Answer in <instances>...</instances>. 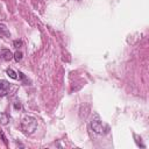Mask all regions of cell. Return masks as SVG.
I'll use <instances>...</instances> for the list:
<instances>
[{
	"mask_svg": "<svg viewBox=\"0 0 149 149\" xmlns=\"http://www.w3.org/2000/svg\"><path fill=\"white\" fill-rule=\"evenodd\" d=\"M9 88H10V84L7 80L1 79L0 80V98L7 95L8 92H9Z\"/></svg>",
	"mask_w": 149,
	"mask_h": 149,
	"instance_id": "cell-3",
	"label": "cell"
},
{
	"mask_svg": "<svg viewBox=\"0 0 149 149\" xmlns=\"http://www.w3.org/2000/svg\"><path fill=\"white\" fill-rule=\"evenodd\" d=\"M14 108H15V109H20V108H21V104H20L19 101H15V102H14Z\"/></svg>",
	"mask_w": 149,
	"mask_h": 149,
	"instance_id": "cell-10",
	"label": "cell"
},
{
	"mask_svg": "<svg viewBox=\"0 0 149 149\" xmlns=\"http://www.w3.org/2000/svg\"><path fill=\"white\" fill-rule=\"evenodd\" d=\"M13 58L16 61V62H20L22 59V52L21 51H16L15 54H13Z\"/></svg>",
	"mask_w": 149,
	"mask_h": 149,
	"instance_id": "cell-8",
	"label": "cell"
},
{
	"mask_svg": "<svg viewBox=\"0 0 149 149\" xmlns=\"http://www.w3.org/2000/svg\"><path fill=\"white\" fill-rule=\"evenodd\" d=\"M13 58V52L9 49H1L0 50V59L2 61H10Z\"/></svg>",
	"mask_w": 149,
	"mask_h": 149,
	"instance_id": "cell-4",
	"label": "cell"
},
{
	"mask_svg": "<svg viewBox=\"0 0 149 149\" xmlns=\"http://www.w3.org/2000/svg\"><path fill=\"white\" fill-rule=\"evenodd\" d=\"M0 36H6V37H10V33L7 29V27L3 23H0Z\"/></svg>",
	"mask_w": 149,
	"mask_h": 149,
	"instance_id": "cell-5",
	"label": "cell"
},
{
	"mask_svg": "<svg viewBox=\"0 0 149 149\" xmlns=\"http://www.w3.org/2000/svg\"><path fill=\"white\" fill-rule=\"evenodd\" d=\"M90 126H91L92 130H93L94 133H97V134H104V133H105V127H104V125H102V121H101L99 114H97V113H94V114L92 115Z\"/></svg>",
	"mask_w": 149,
	"mask_h": 149,
	"instance_id": "cell-2",
	"label": "cell"
},
{
	"mask_svg": "<svg viewBox=\"0 0 149 149\" xmlns=\"http://www.w3.org/2000/svg\"><path fill=\"white\" fill-rule=\"evenodd\" d=\"M6 73H7V76H9L12 79H17V73H16L12 68H8V69L6 70Z\"/></svg>",
	"mask_w": 149,
	"mask_h": 149,
	"instance_id": "cell-6",
	"label": "cell"
},
{
	"mask_svg": "<svg viewBox=\"0 0 149 149\" xmlns=\"http://www.w3.org/2000/svg\"><path fill=\"white\" fill-rule=\"evenodd\" d=\"M13 44H14V47H15L16 49H19V48H20V47L22 45V41H19V40H15Z\"/></svg>",
	"mask_w": 149,
	"mask_h": 149,
	"instance_id": "cell-9",
	"label": "cell"
},
{
	"mask_svg": "<svg viewBox=\"0 0 149 149\" xmlns=\"http://www.w3.org/2000/svg\"><path fill=\"white\" fill-rule=\"evenodd\" d=\"M9 121V115L7 113H0V122L2 125H6Z\"/></svg>",
	"mask_w": 149,
	"mask_h": 149,
	"instance_id": "cell-7",
	"label": "cell"
},
{
	"mask_svg": "<svg viewBox=\"0 0 149 149\" xmlns=\"http://www.w3.org/2000/svg\"><path fill=\"white\" fill-rule=\"evenodd\" d=\"M37 128V121L33 116H24L21 120V129L26 135H31Z\"/></svg>",
	"mask_w": 149,
	"mask_h": 149,
	"instance_id": "cell-1",
	"label": "cell"
}]
</instances>
